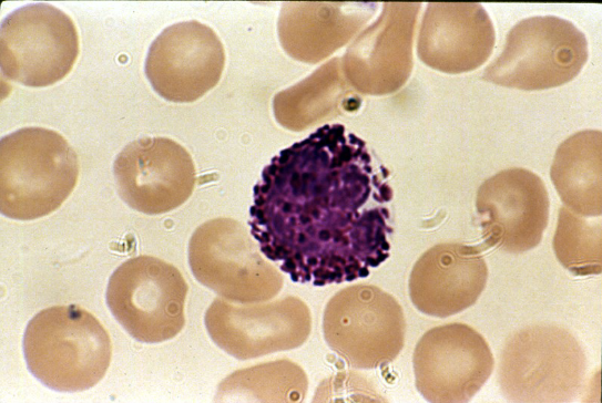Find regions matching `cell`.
<instances>
[{"instance_id": "cell-1", "label": "cell", "mask_w": 602, "mask_h": 403, "mask_svg": "<svg viewBox=\"0 0 602 403\" xmlns=\"http://www.w3.org/2000/svg\"><path fill=\"white\" fill-rule=\"evenodd\" d=\"M388 170L341 124L274 156L254 187L251 234L296 282L341 283L389 257Z\"/></svg>"}, {"instance_id": "cell-2", "label": "cell", "mask_w": 602, "mask_h": 403, "mask_svg": "<svg viewBox=\"0 0 602 403\" xmlns=\"http://www.w3.org/2000/svg\"><path fill=\"white\" fill-rule=\"evenodd\" d=\"M23 352L28 369L42 384L60 392H79L103 379L112 343L91 312L75 304L55 306L29 321Z\"/></svg>"}, {"instance_id": "cell-3", "label": "cell", "mask_w": 602, "mask_h": 403, "mask_svg": "<svg viewBox=\"0 0 602 403\" xmlns=\"http://www.w3.org/2000/svg\"><path fill=\"white\" fill-rule=\"evenodd\" d=\"M79 177L76 153L58 132L29 126L0 141V210L32 220L58 209Z\"/></svg>"}, {"instance_id": "cell-4", "label": "cell", "mask_w": 602, "mask_h": 403, "mask_svg": "<svg viewBox=\"0 0 602 403\" xmlns=\"http://www.w3.org/2000/svg\"><path fill=\"white\" fill-rule=\"evenodd\" d=\"M585 352L568 329L534 324L512 333L499 362V386L510 402L565 403L580 393Z\"/></svg>"}, {"instance_id": "cell-5", "label": "cell", "mask_w": 602, "mask_h": 403, "mask_svg": "<svg viewBox=\"0 0 602 403\" xmlns=\"http://www.w3.org/2000/svg\"><path fill=\"white\" fill-rule=\"evenodd\" d=\"M588 56V40L571 21L535 16L511 28L501 53L482 76L504 87L547 90L572 81Z\"/></svg>"}, {"instance_id": "cell-6", "label": "cell", "mask_w": 602, "mask_h": 403, "mask_svg": "<svg viewBox=\"0 0 602 403\" xmlns=\"http://www.w3.org/2000/svg\"><path fill=\"white\" fill-rule=\"evenodd\" d=\"M248 230L232 218L205 221L188 242V264L196 280L236 303L264 302L279 293L283 273L266 261Z\"/></svg>"}, {"instance_id": "cell-7", "label": "cell", "mask_w": 602, "mask_h": 403, "mask_svg": "<svg viewBox=\"0 0 602 403\" xmlns=\"http://www.w3.org/2000/svg\"><path fill=\"white\" fill-rule=\"evenodd\" d=\"M327 345L355 369L392 362L405 344L406 320L394 296L373 285H353L335 293L323 316Z\"/></svg>"}, {"instance_id": "cell-8", "label": "cell", "mask_w": 602, "mask_h": 403, "mask_svg": "<svg viewBox=\"0 0 602 403\" xmlns=\"http://www.w3.org/2000/svg\"><path fill=\"white\" fill-rule=\"evenodd\" d=\"M187 290L176 267L156 257L137 256L113 271L105 297L110 311L132 338L159 343L183 329Z\"/></svg>"}, {"instance_id": "cell-9", "label": "cell", "mask_w": 602, "mask_h": 403, "mask_svg": "<svg viewBox=\"0 0 602 403\" xmlns=\"http://www.w3.org/2000/svg\"><path fill=\"white\" fill-rule=\"evenodd\" d=\"M79 55L73 20L59 8L37 2L10 12L0 27V66L11 81L48 86L72 70Z\"/></svg>"}, {"instance_id": "cell-10", "label": "cell", "mask_w": 602, "mask_h": 403, "mask_svg": "<svg viewBox=\"0 0 602 403\" xmlns=\"http://www.w3.org/2000/svg\"><path fill=\"white\" fill-rule=\"evenodd\" d=\"M204 323L212 341L227 354L248 360L303 345L312 331V313L298 297L234 304L216 298Z\"/></svg>"}, {"instance_id": "cell-11", "label": "cell", "mask_w": 602, "mask_h": 403, "mask_svg": "<svg viewBox=\"0 0 602 403\" xmlns=\"http://www.w3.org/2000/svg\"><path fill=\"white\" fill-rule=\"evenodd\" d=\"M412 365L416 388L425 400L463 403L488 381L494 359L487 340L476 329L451 322L422 334Z\"/></svg>"}, {"instance_id": "cell-12", "label": "cell", "mask_w": 602, "mask_h": 403, "mask_svg": "<svg viewBox=\"0 0 602 403\" xmlns=\"http://www.w3.org/2000/svg\"><path fill=\"white\" fill-rule=\"evenodd\" d=\"M225 51L208 25L188 20L165 28L150 45L145 74L163 99L190 103L202 97L220 81Z\"/></svg>"}, {"instance_id": "cell-13", "label": "cell", "mask_w": 602, "mask_h": 403, "mask_svg": "<svg viewBox=\"0 0 602 403\" xmlns=\"http://www.w3.org/2000/svg\"><path fill=\"white\" fill-rule=\"evenodd\" d=\"M113 173L121 198L147 215L171 211L192 195L196 172L190 153L175 141L154 136L130 142Z\"/></svg>"}, {"instance_id": "cell-14", "label": "cell", "mask_w": 602, "mask_h": 403, "mask_svg": "<svg viewBox=\"0 0 602 403\" xmlns=\"http://www.w3.org/2000/svg\"><path fill=\"white\" fill-rule=\"evenodd\" d=\"M420 2H385L379 18L359 32L341 59L350 87L368 95L398 91L414 66L412 44Z\"/></svg>"}, {"instance_id": "cell-15", "label": "cell", "mask_w": 602, "mask_h": 403, "mask_svg": "<svg viewBox=\"0 0 602 403\" xmlns=\"http://www.w3.org/2000/svg\"><path fill=\"white\" fill-rule=\"evenodd\" d=\"M476 208L487 245L521 254L542 240L550 199L544 182L535 173L511 167L480 185Z\"/></svg>"}, {"instance_id": "cell-16", "label": "cell", "mask_w": 602, "mask_h": 403, "mask_svg": "<svg viewBox=\"0 0 602 403\" xmlns=\"http://www.w3.org/2000/svg\"><path fill=\"white\" fill-rule=\"evenodd\" d=\"M494 41L493 23L482 4L430 2L421 19L417 52L431 69L459 74L486 63Z\"/></svg>"}, {"instance_id": "cell-17", "label": "cell", "mask_w": 602, "mask_h": 403, "mask_svg": "<svg viewBox=\"0 0 602 403\" xmlns=\"http://www.w3.org/2000/svg\"><path fill=\"white\" fill-rule=\"evenodd\" d=\"M487 280L488 266L478 248L441 242L415 262L409 276V296L420 312L447 318L475 304Z\"/></svg>"}, {"instance_id": "cell-18", "label": "cell", "mask_w": 602, "mask_h": 403, "mask_svg": "<svg viewBox=\"0 0 602 403\" xmlns=\"http://www.w3.org/2000/svg\"><path fill=\"white\" fill-rule=\"evenodd\" d=\"M371 2H285L277 31L282 48L297 61L315 64L348 43L373 17Z\"/></svg>"}, {"instance_id": "cell-19", "label": "cell", "mask_w": 602, "mask_h": 403, "mask_svg": "<svg viewBox=\"0 0 602 403\" xmlns=\"http://www.w3.org/2000/svg\"><path fill=\"white\" fill-rule=\"evenodd\" d=\"M602 133L583 130L555 151L551 180L564 207L582 217L602 214Z\"/></svg>"}, {"instance_id": "cell-20", "label": "cell", "mask_w": 602, "mask_h": 403, "mask_svg": "<svg viewBox=\"0 0 602 403\" xmlns=\"http://www.w3.org/2000/svg\"><path fill=\"white\" fill-rule=\"evenodd\" d=\"M346 81L341 59L333 58L305 80L277 93L273 100L274 116L290 131H302L338 115L346 104L359 105Z\"/></svg>"}, {"instance_id": "cell-21", "label": "cell", "mask_w": 602, "mask_h": 403, "mask_svg": "<svg viewBox=\"0 0 602 403\" xmlns=\"http://www.w3.org/2000/svg\"><path fill=\"white\" fill-rule=\"evenodd\" d=\"M308 380L297 363L280 359L246 368L218 385L216 401L300 402Z\"/></svg>"}, {"instance_id": "cell-22", "label": "cell", "mask_w": 602, "mask_h": 403, "mask_svg": "<svg viewBox=\"0 0 602 403\" xmlns=\"http://www.w3.org/2000/svg\"><path fill=\"white\" fill-rule=\"evenodd\" d=\"M558 261L575 276L600 275L602 271L601 223H590L584 217L562 206L559 210L553 237Z\"/></svg>"}]
</instances>
